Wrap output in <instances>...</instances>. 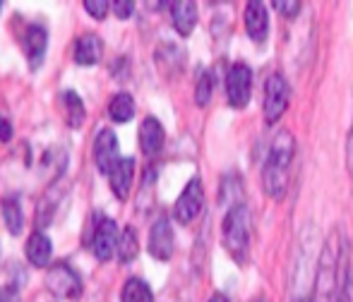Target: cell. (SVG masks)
Wrapping results in <instances>:
<instances>
[{"instance_id":"cell-6","label":"cell","mask_w":353,"mask_h":302,"mask_svg":"<svg viewBox=\"0 0 353 302\" xmlns=\"http://www.w3.org/2000/svg\"><path fill=\"white\" fill-rule=\"evenodd\" d=\"M288 101H291V87H288L286 77L274 72V75L267 77L265 82V103H262V111H265L267 122H276L286 113Z\"/></svg>"},{"instance_id":"cell-2","label":"cell","mask_w":353,"mask_h":302,"mask_svg":"<svg viewBox=\"0 0 353 302\" xmlns=\"http://www.w3.org/2000/svg\"><path fill=\"white\" fill-rule=\"evenodd\" d=\"M296 158V137L288 130H279L270 144L262 163V187L270 199L281 202L291 185V168Z\"/></svg>"},{"instance_id":"cell-20","label":"cell","mask_w":353,"mask_h":302,"mask_svg":"<svg viewBox=\"0 0 353 302\" xmlns=\"http://www.w3.org/2000/svg\"><path fill=\"white\" fill-rule=\"evenodd\" d=\"M0 211H3V221H5V228H8L10 235H19L24 228L22 202H19L17 197H5L3 204H0Z\"/></svg>"},{"instance_id":"cell-5","label":"cell","mask_w":353,"mask_h":302,"mask_svg":"<svg viewBox=\"0 0 353 302\" xmlns=\"http://www.w3.org/2000/svg\"><path fill=\"white\" fill-rule=\"evenodd\" d=\"M202 209H205V185H202V177L195 175L188 180V185L183 187L181 197L176 199L173 216H176L183 226H188L202 214Z\"/></svg>"},{"instance_id":"cell-16","label":"cell","mask_w":353,"mask_h":302,"mask_svg":"<svg viewBox=\"0 0 353 302\" xmlns=\"http://www.w3.org/2000/svg\"><path fill=\"white\" fill-rule=\"evenodd\" d=\"M24 252H27L29 264L37 266V269H46L53 259L51 257L53 255V242L46 237V233L34 230L32 235H29L27 245H24Z\"/></svg>"},{"instance_id":"cell-13","label":"cell","mask_w":353,"mask_h":302,"mask_svg":"<svg viewBox=\"0 0 353 302\" xmlns=\"http://www.w3.org/2000/svg\"><path fill=\"white\" fill-rule=\"evenodd\" d=\"M24 56L29 61L32 70H39L46 56V46H48V32L41 24H29L27 34H24Z\"/></svg>"},{"instance_id":"cell-11","label":"cell","mask_w":353,"mask_h":302,"mask_svg":"<svg viewBox=\"0 0 353 302\" xmlns=\"http://www.w3.org/2000/svg\"><path fill=\"white\" fill-rule=\"evenodd\" d=\"M245 32L255 43H265L270 36V12L260 0H250L245 5Z\"/></svg>"},{"instance_id":"cell-4","label":"cell","mask_w":353,"mask_h":302,"mask_svg":"<svg viewBox=\"0 0 353 302\" xmlns=\"http://www.w3.org/2000/svg\"><path fill=\"white\" fill-rule=\"evenodd\" d=\"M43 283H46V290L53 298H61V300H77L84 290L77 269H72L68 261H56L46 271Z\"/></svg>"},{"instance_id":"cell-31","label":"cell","mask_w":353,"mask_h":302,"mask_svg":"<svg viewBox=\"0 0 353 302\" xmlns=\"http://www.w3.org/2000/svg\"><path fill=\"white\" fill-rule=\"evenodd\" d=\"M210 302H228V298L223 293H214L212 298H210Z\"/></svg>"},{"instance_id":"cell-18","label":"cell","mask_w":353,"mask_h":302,"mask_svg":"<svg viewBox=\"0 0 353 302\" xmlns=\"http://www.w3.org/2000/svg\"><path fill=\"white\" fill-rule=\"evenodd\" d=\"M61 111H63V118H65L68 127H72V130H79L84 118H87L82 98H79V94L72 91V89H65V91L61 94Z\"/></svg>"},{"instance_id":"cell-21","label":"cell","mask_w":353,"mask_h":302,"mask_svg":"<svg viewBox=\"0 0 353 302\" xmlns=\"http://www.w3.org/2000/svg\"><path fill=\"white\" fill-rule=\"evenodd\" d=\"M121 302H154V293L147 281L132 276V279H128L125 283H123Z\"/></svg>"},{"instance_id":"cell-1","label":"cell","mask_w":353,"mask_h":302,"mask_svg":"<svg viewBox=\"0 0 353 302\" xmlns=\"http://www.w3.org/2000/svg\"><path fill=\"white\" fill-rule=\"evenodd\" d=\"M346 285L344 271V240L339 233L325 240L315 266V285H312L310 302H341Z\"/></svg>"},{"instance_id":"cell-25","label":"cell","mask_w":353,"mask_h":302,"mask_svg":"<svg viewBox=\"0 0 353 302\" xmlns=\"http://www.w3.org/2000/svg\"><path fill=\"white\" fill-rule=\"evenodd\" d=\"M272 8L279 10L283 17H296V14L301 12L303 5L298 3V0H293V3H291V0H274V3H272Z\"/></svg>"},{"instance_id":"cell-3","label":"cell","mask_w":353,"mask_h":302,"mask_svg":"<svg viewBox=\"0 0 353 302\" xmlns=\"http://www.w3.org/2000/svg\"><path fill=\"white\" fill-rule=\"evenodd\" d=\"M221 242L226 247V252L236 261H245L250 255L252 245V214L243 202L233 204L226 211V219L221 224Z\"/></svg>"},{"instance_id":"cell-27","label":"cell","mask_w":353,"mask_h":302,"mask_svg":"<svg viewBox=\"0 0 353 302\" xmlns=\"http://www.w3.org/2000/svg\"><path fill=\"white\" fill-rule=\"evenodd\" d=\"M0 302H22L19 298V285L14 283H8L0 288Z\"/></svg>"},{"instance_id":"cell-17","label":"cell","mask_w":353,"mask_h":302,"mask_svg":"<svg viewBox=\"0 0 353 302\" xmlns=\"http://www.w3.org/2000/svg\"><path fill=\"white\" fill-rule=\"evenodd\" d=\"M197 3L192 0H181V3L171 5V17H173V27L181 36H190L192 29L197 24Z\"/></svg>"},{"instance_id":"cell-26","label":"cell","mask_w":353,"mask_h":302,"mask_svg":"<svg viewBox=\"0 0 353 302\" xmlns=\"http://www.w3.org/2000/svg\"><path fill=\"white\" fill-rule=\"evenodd\" d=\"M111 10L118 14L121 19H128L132 12H135V3L132 0H113L111 3Z\"/></svg>"},{"instance_id":"cell-12","label":"cell","mask_w":353,"mask_h":302,"mask_svg":"<svg viewBox=\"0 0 353 302\" xmlns=\"http://www.w3.org/2000/svg\"><path fill=\"white\" fill-rule=\"evenodd\" d=\"M132 180H135V158L121 156V161L108 171V185H111L113 195L121 202H125L130 197Z\"/></svg>"},{"instance_id":"cell-29","label":"cell","mask_w":353,"mask_h":302,"mask_svg":"<svg viewBox=\"0 0 353 302\" xmlns=\"http://www.w3.org/2000/svg\"><path fill=\"white\" fill-rule=\"evenodd\" d=\"M344 302H353V274L346 271V285H344Z\"/></svg>"},{"instance_id":"cell-19","label":"cell","mask_w":353,"mask_h":302,"mask_svg":"<svg viewBox=\"0 0 353 302\" xmlns=\"http://www.w3.org/2000/svg\"><path fill=\"white\" fill-rule=\"evenodd\" d=\"M108 116H111V120L118 122V125L132 120V116H135V98H132V94H128V91L113 94L111 101H108Z\"/></svg>"},{"instance_id":"cell-10","label":"cell","mask_w":353,"mask_h":302,"mask_svg":"<svg viewBox=\"0 0 353 302\" xmlns=\"http://www.w3.org/2000/svg\"><path fill=\"white\" fill-rule=\"evenodd\" d=\"M118 161H121V156H118V137L111 127H103V130H99L97 140H94V163H97L99 171L108 175V171Z\"/></svg>"},{"instance_id":"cell-32","label":"cell","mask_w":353,"mask_h":302,"mask_svg":"<svg viewBox=\"0 0 353 302\" xmlns=\"http://www.w3.org/2000/svg\"><path fill=\"white\" fill-rule=\"evenodd\" d=\"M255 302H267V298H257Z\"/></svg>"},{"instance_id":"cell-7","label":"cell","mask_w":353,"mask_h":302,"mask_svg":"<svg viewBox=\"0 0 353 302\" xmlns=\"http://www.w3.org/2000/svg\"><path fill=\"white\" fill-rule=\"evenodd\" d=\"M226 96L233 108H245L252 96V70L245 63H233L226 72Z\"/></svg>"},{"instance_id":"cell-30","label":"cell","mask_w":353,"mask_h":302,"mask_svg":"<svg viewBox=\"0 0 353 302\" xmlns=\"http://www.w3.org/2000/svg\"><path fill=\"white\" fill-rule=\"evenodd\" d=\"M346 161H349V173L353 177V132L349 135V144H346Z\"/></svg>"},{"instance_id":"cell-28","label":"cell","mask_w":353,"mask_h":302,"mask_svg":"<svg viewBox=\"0 0 353 302\" xmlns=\"http://www.w3.org/2000/svg\"><path fill=\"white\" fill-rule=\"evenodd\" d=\"M12 135H14V130H12V122L8 120V118H0V142H10L12 140Z\"/></svg>"},{"instance_id":"cell-15","label":"cell","mask_w":353,"mask_h":302,"mask_svg":"<svg viewBox=\"0 0 353 302\" xmlns=\"http://www.w3.org/2000/svg\"><path fill=\"white\" fill-rule=\"evenodd\" d=\"M163 142H166V132L163 125L154 116H147L140 125V149L144 156H157L163 149Z\"/></svg>"},{"instance_id":"cell-24","label":"cell","mask_w":353,"mask_h":302,"mask_svg":"<svg viewBox=\"0 0 353 302\" xmlns=\"http://www.w3.org/2000/svg\"><path fill=\"white\" fill-rule=\"evenodd\" d=\"M84 8H87V12L92 14V17L103 19L108 8H111V3H108V0H84Z\"/></svg>"},{"instance_id":"cell-8","label":"cell","mask_w":353,"mask_h":302,"mask_svg":"<svg viewBox=\"0 0 353 302\" xmlns=\"http://www.w3.org/2000/svg\"><path fill=\"white\" fill-rule=\"evenodd\" d=\"M118 240H121V233L113 219H101L97 221V228L92 233V252L99 261H111L113 255H118Z\"/></svg>"},{"instance_id":"cell-22","label":"cell","mask_w":353,"mask_h":302,"mask_svg":"<svg viewBox=\"0 0 353 302\" xmlns=\"http://www.w3.org/2000/svg\"><path fill=\"white\" fill-rule=\"evenodd\" d=\"M140 255V240H137V230L132 226H125L118 240V259L121 264H130Z\"/></svg>"},{"instance_id":"cell-14","label":"cell","mask_w":353,"mask_h":302,"mask_svg":"<svg viewBox=\"0 0 353 302\" xmlns=\"http://www.w3.org/2000/svg\"><path fill=\"white\" fill-rule=\"evenodd\" d=\"M72 56H74V63H77L79 67L97 65V63L101 61V56H103V41L92 32L82 34V36H77V41H74Z\"/></svg>"},{"instance_id":"cell-9","label":"cell","mask_w":353,"mask_h":302,"mask_svg":"<svg viewBox=\"0 0 353 302\" xmlns=\"http://www.w3.org/2000/svg\"><path fill=\"white\" fill-rule=\"evenodd\" d=\"M173 250H176V237H173L171 221L159 216L149 230V255L159 261H168L173 257Z\"/></svg>"},{"instance_id":"cell-23","label":"cell","mask_w":353,"mask_h":302,"mask_svg":"<svg viewBox=\"0 0 353 302\" xmlns=\"http://www.w3.org/2000/svg\"><path fill=\"white\" fill-rule=\"evenodd\" d=\"M212 91H214V77L210 70L202 67L200 75H197V87H195V101L197 106H207L212 98Z\"/></svg>"}]
</instances>
